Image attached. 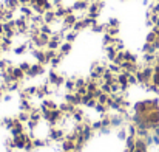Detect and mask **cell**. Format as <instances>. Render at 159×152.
I'll use <instances>...</instances> for the list:
<instances>
[{
  "instance_id": "obj_4",
  "label": "cell",
  "mask_w": 159,
  "mask_h": 152,
  "mask_svg": "<svg viewBox=\"0 0 159 152\" xmlns=\"http://www.w3.org/2000/svg\"><path fill=\"white\" fill-rule=\"evenodd\" d=\"M19 67L22 68V71H23L25 75H28V71H30V68H31V62H26V61H22V62L19 64Z\"/></svg>"
},
{
  "instance_id": "obj_2",
  "label": "cell",
  "mask_w": 159,
  "mask_h": 152,
  "mask_svg": "<svg viewBox=\"0 0 159 152\" xmlns=\"http://www.w3.org/2000/svg\"><path fill=\"white\" fill-rule=\"evenodd\" d=\"M57 20H59V19H57L54 9L45 11V14H43V23H47V25H53L54 22H57Z\"/></svg>"
},
{
  "instance_id": "obj_3",
  "label": "cell",
  "mask_w": 159,
  "mask_h": 152,
  "mask_svg": "<svg viewBox=\"0 0 159 152\" xmlns=\"http://www.w3.org/2000/svg\"><path fill=\"white\" fill-rule=\"evenodd\" d=\"M73 50V44H70V42H62V45H60V48H59V54L60 56H68L70 53Z\"/></svg>"
},
{
  "instance_id": "obj_1",
  "label": "cell",
  "mask_w": 159,
  "mask_h": 152,
  "mask_svg": "<svg viewBox=\"0 0 159 152\" xmlns=\"http://www.w3.org/2000/svg\"><path fill=\"white\" fill-rule=\"evenodd\" d=\"M45 73V65L39 64V62H33L31 64V68L26 75V79H34V78H39Z\"/></svg>"
}]
</instances>
